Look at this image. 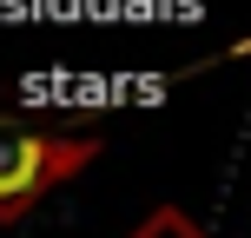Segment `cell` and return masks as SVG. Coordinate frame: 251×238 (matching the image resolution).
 <instances>
[{
    "mask_svg": "<svg viewBox=\"0 0 251 238\" xmlns=\"http://www.w3.org/2000/svg\"><path fill=\"white\" fill-rule=\"evenodd\" d=\"M106 152L100 132H47L33 119H0V225H20L53 185Z\"/></svg>",
    "mask_w": 251,
    "mask_h": 238,
    "instance_id": "1",
    "label": "cell"
},
{
    "mask_svg": "<svg viewBox=\"0 0 251 238\" xmlns=\"http://www.w3.org/2000/svg\"><path fill=\"white\" fill-rule=\"evenodd\" d=\"M126 238H212V232H205L199 218L185 212V205H152V212L139 218V225L126 232Z\"/></svg>",
    "mask_w": 251,
    "mask_h": 238,
    "instance_id": "2",
    "label": "cell"
}]
</instances>
